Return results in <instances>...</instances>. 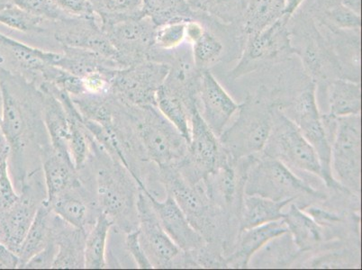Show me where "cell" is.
<instances>
[{
    "label": "cell",
    "instance_id": "52",
    "mask_svg": "<svg viewBox=\"0 0 362 270\" xmlns=\"http://www.w3.org/2000/svg\"><path fill=\"white\" fill-rule=\"evenodd\" d=\"M13 5L12 0H0V9L6 8V6Z\"/></svg>",
    "mask_w": 362,
    "mask_h": 270
},
{
    "label": "cell",
    "instance_id": "47",
    "mask_svg": "<svg viewBox=\"0 0 362 270\" xmlns=\"http://www.w3.org/2000/svg\"><path fill=\"white\" fill-rule=\"evenodd\" d=\"M205 29L202 25L194 20H189L186 23V40L189 44H194L197 39L202 35Z\"/></svg>",
    "mask_w": 362,
    "mask_h": 270
},
{
    "label": "cell",
    "instance_id": "16",
    "mask_svg": "<svg viewBox=\"0 0 362 270\" xmlns=\"http://www.w3.org/2000/svg\"><path fill=\"white\" fill-rule=\"evenodd\" d=\"M61 52L40 50L0 33V72L19 76L25 81L41 84L49 65H55Z\"/></svg>",
    "mask_w": 362,
    "mask_h": 270
},
{
    "label": "cell",
    "instance_id": "17",
    "mask_svg": "<svg viewBox=\"0 0 362 270\" xmlns=\"http://www.w3.org/2000/svg\"><path fill=\"white\" fill-rule=\"evenodd\" d=\"M288 20L283 16L258 34L250 36L245 55L230 76L233 78L242 77L266 62L274 60L279 55L291 51V41L286 28Z\"/></svg>",
    "mask_w": 362,
    "mask_h": 270
},
{
    "label": "cell",
    "instance_id": "33",
    "mask_svg": "<svg viewBox=\"0 0 362 270\" xmlns=\"http://www.w3.org/2000/svg\"><path fill=\"white\" fill-rule=\"evenodd\" d=\"M195 14L187 0H143V16L161 26L193 20Z\"/></svg>",
    "mask_w": 362,
    "mask_h": 270
},
{
    "label": "cell",
    "instance_id": "4",
    "mask_svg": "<svg viewBox=\"0 0 362 270\" xmlns=\"http://www.w3.org/2000/svg\"><path fill=\"white\" fill-rule=\"evenodd\" d=\"M128 111L137 140L149 163L158 168L177 166L185 158L189 143L157 107L128 105Z\"/></svg>",
    "mask_w": 362,
    "mask_h": 270
},
{
    "label": "cell",
    "instance_id": "26",
    "mask_svg": "<svg viewBox=\"0 0 362 270\" xmlns=\"http://www.w3.org/2000/svg\"><path fill=\"white\" fill-rule=\"evenodd\" d=\"M294 203L288 199L273 201L259 196H243L239 216V232L284 218L283 209Z\"/></svg>",
    "mask_w": 362,
    "mask_h": 270
},
{
    "label": "cell",
    "instance_id": "39",
    "mask_svg": "<svg viewBox=\"0 0 362 270\" xmlns=\"http://www.w3.org/2000/svg\"><path fill=\"white\" fill-rule=\"evenodd\" d=\"M187 22L170 23L158 26L156 33V48L163 52H171L182 45L186 40Z\"/></svg>",
    "mask_w": 362,
    "mask_h": 270
},
{
    "label": "cell",
    "instance_id": "21",
    "mask_svg": "<svg viewBox=\"0 0 362 270\" xmlns=\"http://www.w3.org/2000/svg\"><path fill=\"white\" fill-rule=\"evenodd\" d=\"M199 98L202 103L200 114L204 121L219 137L242 104H237L233 100L209 69L202 71Z\"/></svg>",
    "mask_w": 362,
    "mask_h": 270
},
{
    "label": "cell",
    "instance_id": "6",
    "mask_svg": "<svg viewBox=\"0 0 362 270\" xmlns=\"http://www.w3.org/2000/svg\"><path fill=\"white\" fill-rule=\"evenodd\" d=\"M273 108L259 98H247L235 123L219 135L221 149L235 160L262 153L271 134Z\"/></svg>",
    "mask_w": 362,
    "mask_h": 270
},
{
    "label": "cell",
    "instance_id": "10",
    "mask_svg": "<svg viewBox=\"0 0 362 270\" xmlns=\"http://www.w3.org/2000/svg\"><path fill=\"white\" fill-rule=\"evenodd\" d=\"M169 65L146 61L115 71L110 93L132 107H156L158 90L165 81Z\"/></svg>",
    "mask_w": 362,
    "mask_h": 270
},
{
    "label": "cell",
    "instance_id": "1",
    "mask_svg": "<svg viewBox=\"0 0 362 270\" xmlns=\"http://www.w3.org/2000/svg\"><path fill=\"white\" fill-rule=\"evenodd\" d=\"M0 84L4 98L0 129L9 147V170L21 189L52 151L42 117L45 95L34 83L6 72H0Z\"/></svg>",
    "mask_w": 362,
    "mask_h": 270
},
{
    "label": "cell",
    "instance_id": "44",
    "mask_svg": "<svg viewBox=\"0 0 362 270\" xmlns=\"http://www.w3.org/2000/svg\"><path fill=\"white\" fill-rule=\"evenodd\" d=\"M126 235L127 249L132 258L134 259V262H136L137 268L143 269H153V265L151 264L149 259L147 258L146 252H144L143 247L141 245L138 229L132 230Z\"/></svg>",
    "mask_w": 362,
    "mask_h": 270
},
{
    "label": "cell",
    "instance_id": "18",
    "mask_svg": "<svg viewBox=\"0 0 362 270\" xmlns=\"http://www.w3.org/2000/svg\"><path fill=\"white\" fill-rule=\"evenodd\" d=\"M54 24V38L62 47L84 49L118 64L116 49L97 22V18H71Z\"/></svg>",
    "mask_w": 362,
    "mask_h": 270
},
{
    "label": "cell",
    "instance_id": "34",
    "mask_svg": "<svg viewBox=\"0 0 362 270\" xmlns=\"http://www.w3.org/2000/svg\"><path fill=\"white\" fill-rule=\"evenodd\" d=\"M100 25L143 18V0H88Z\"/></svg>",
    "mask_w": 362,
    "mask_h": 270
},
{
    "label": "cell",
    "instance_id": "8",
    "mask_svg": "<svg viewBox=\"0 0 362 270\" xmlns=\"http://www.w3.org/2000/svg\"><path fill=\"white\" fill-rule=\"evenodd\" d=\"M262 153L281 160L289 169L305 171L322 179L317 154L297 124L279 108H273L272 128Z\"/></svg>",
    "mask_w": 362,
    "mask_h": 270
},
{
    "label": "cell",
    "instance_id": "25",
    "mask_svg": "<svg viewBox=\"0 0 362 270\" xmlns=\"http://www.w3.org/2000/svg\"><path fill=\"white\" fill-rule=\"evenodd\" d=\"M42 170L47 201L61 195L66 191L78 189L84 185L78 170L74 164L52 151L42 160Z\"/></svg>",
    "mask_w": 362,
    "mask_h": 270
},
{
    "label": "cell",
    "instance_id": "42",
    "mask_svg": "<svg viewBox=\"0 0 362 270\" xmlns=\"http://www.w3.org/2000/svg\"><path fill=\"white\" fill-rule=\"evenodd\" d=\"M332 23L337 25L339 28L344 29H360L361 25V18L360 15L355 14L354 12L345 8L344 5L339 4L332 6L328 13Z\"/></svg>",
    "mask_w": 362,
    "mask_h": 270
},
{
    "label": "cell",
    "instance_id": "13",
    "mask_svg": "<svg viewBox=\"0 0 362 270\" xmlns=\"http://www.w3.org/2000/svg\"><path fill=\"white\" fill-rule=\"evenodd\" d=\"M101 28L117 52L121 69L153 60L157 26L150 18H127Z\"/></svg>",
    "mask_w": 362,
    "mask_h": 270
},
{
    "label": "cell",
    "instance_id": "43",
    "mask_svg": "<svg viewBox=\"0 0 362 270\" xmlns=\"http://www.w3.org/2000/svg\"><path fill=\"white\" fill-rule=\"evenodd\" d=\"M61 11L75 18H97L88 0H52Z\"/></svg>",
    "mask_w": 362,
    "mask_h": 270
},
{
    "label": "cell",
    "instance_id": "41",
    "mask_svg": "<svg viewBox=\"0 0 362 270\" xmlns=\"http://www.w3.org/2000/svg\"><path fill=\"white\" fill-rule=\"evenodd\" d=\"M21 193L13 182L8 159L0 163V213L11 209L18 202Z\"/></svg>",
    "mask_w": 362,
    "mask_h": 270
},
{
    "label": "cell",
    "instance_id": "32",
    "mask_svg": "<svg viewBox=\"0 0 362 270\" xmlns=\"http://www.w3.org/2000/svg\"><path fill=\"white\" fill-rule=\"evenodd\" d=\"M285 0H247L243 20L250 36L258 34L284 16Z\"/></svg>",
    "mask_w": 362,
    "mask_h": 270
},
{
    "label": "cell",
    "instance_id": "51",
    "mask_svg": "<svg viewBox=\"0 0 362 270\" xmlns=\"http://www.w3.org/2000/svg\"><path fill=\"white\" fill-rule=\"evenodd\" d=\"M3 108H4V98H3V91L1 84H0V125H1L3 117ZM1 130V129H0Z\"/></svg>",
    "mask_w": 362,
    "mask_h": 270
},
{
    "label": "cell",
    "instance_id": "22",
    "mask_svg": "<svg viewBox=\"0 0 362 270\" xmlns=\"http://www.w3.org/2000/svg\"><path fill=\"white\" fill-rule=\"evenodd\" d=\"M87 232L62 220L54 213L52 237L57 246L52 269H85V242Z\"/></svg>",
    "mask_w": 362,
    "mask_h": 270
},
{
    "label": "cell",
    "instance_id": "2",
    "mask_svg": "<svg viewBox=\"0 0 362 270\" xmlns=\"http://www.w3.org/2000/svg\"><path fill=\"white\" fill-rule=\"evenodd\" d=\"M90 183L101 213L124 233L138 228L140 187L133 174L114 160L92 136V155L87 165Z\"/></svg>",
    "mask_w": 362,
    "mask_h": 270
},
{
    "label": "cell",
    "instance_id": "24",
    "mask_svg": "<svg viewBox=\"0 0 362 270\" xmlns=\"http://www.w3.org/2000/svg\"><path fill=\"white\" fill-rule=\"evenodd\" d=\"M42 93L45 95L42 117H44L46 131L50 138L52 151L72 163L69 154L72 118L54 95L47 92H42Z\"/></svg>",
    "mask_w": 362,
    "mask_h": 270
},
{
    "label": "cell",
    "instance_id": "36",
    "mask_svg": "<svg viewBox=\"0 0 362 270\" xmlns=\"http://www.w3.org/2000/svg\"><path fill=\"white\" fill-rule=\"evenodd\" d=\"M194 9H199L221 18L223 21L233 22L239 16L245 14L247 0H187Z\"/></svg>",
    "mask_w": 362,
    "mask_h": 270
},
{
    "label": "cell",
    "instance_id": "28",
    "mask_svg": "<svg viewBox=\"0 0 362 270\" xmlns=\"http://www.w3.org/2000/svg\"><path fill=\"white\" fill-rule=\"evenodd\" d=\"M55 66L81 78L95 72L120 70L116 62L102 57L95 52L71 47H62L60 58Z\"/></svg>",
    "mask_w": 362,
    "mask_h": 270
},
{
    "label": "cell",
    "instance_id": "40",
    "mask_svg": "<svg viewBox=\"0 0 362 270\" xmlns=\"http://www.w3.org/2000/svg\"><path fill=\"white\" fill-rule=\"evenodd\" d=\"M13 4L24 11L52 23L75 18L61 11L52 0H12Z\"/></svg>",
    "mask_w": 362,
    "mask_h": 270
},
{
    "label": "cell",
    "instance_id": "15",
    "mask_svg": "<svg viewBox=\"0 0 362 270\" xmlns=\"http://www.w3.org/2000/svg\"><path fill=\"white\" fill-rule=\"evenodd\" d=\"M138 232L141 247L153 269H173L182 252L161 226L146 194L140 190L137 203Z\"/></svg>",
    "mask_w": 362,
    "mask_h": 270
},
{
    "label": "cell",
    "instance_id": "31",
    "mask_svg": "<svg viewBox=\"0 0 362 270\" xmlns=\"http://www.w3.org/2000/svg\"><path fill=\"white\" fill-rule=\"evenodd\" d=\"M113 226V221L106 213H100L96 222L88 230L85 242V269L108 268L106 258L107 242Z\"/></svg>",
    "mask_w": 362,
    "mask_h": 270
},
{
    "label": "cell",
    "instance_id": "38",
    "mask_svg": "<svg viewBox=\"0 0 362 270\" xmlns=\"http://www.w3.org/2000/svg\"><path fill=\"white\" fill-rule=\"evenodd\" d=\"M194 61L199 71L206 70L219 60L223 54L222 42L209 31H204L192 44Z\"/></svg>",
    "mask_w": 362,
    "mask_h": 270
},
{
    "label": "cell",
    "instance_id": "3",
    "mask_svg": "<svg viewBox=\"0 0 362 270\" xmlns=\"http://www.w3.org/2000/svg\"><path fill=\"white\" fill-rule=\"evenodd\" d=\"M158 174L166 193L173 197L190 225L207 242L217 243L226 236L231 220L213 205L203 180L187 182L176 166L158 168Z\"/></svg>",
    "mask_w": 362,
    "mask_h": 270
},
{
    "label": "cell",
    "instance_id": "11",
    "mask_svg": "<svg viewBox=\"0 0 362 270\" xmlns=\"http://www.w3.org/2000/svg\"><path fill=\"white\" fill-rule=\"evenodd\" d=\"M252 157L235 160L221 149L215 170L203 180L207 196L230 220L236 217L239 221L247 170Z\"/></svg>",
    "mask_w": 362,
    "mask_h": 270
},
{
    "label": "cell",
    "instance_id": "46",
    "mask_svg": "<svg viewBox=\"0 0 362 270\" xmlns=\"http://www.w3.org/2000/svg\"><path fill=\"white\" fill-rule=\"evenodd\" d=\"M18 257L0 242V269H18Z\"/></svg>",
    "mask_w": 362,
    "mask_h": 270
},
{
    "label": "cell",
    "instance_id": "7",
    "mask_svg": "<svg viewBox=\"0 0 362 270\" xmlns=\"http://www.w3.org/2000/svg\"><path fill=\"white\" fill-rule=\"evenodd\" d=\"M332 177L346 192L361 193V117L337 118L331 141Z\"/></svg>",
    "mask_w": 362,
    "mask_h": 270
},
{
    "label": "cell",
    "instance_id": "20",
    "mask_svg": "<svg viewBox=\"0 0 362 270\" xmlns=\"http://www.w3.org/2000/svg\"><path fill=\"white\" fill-rule=\"evenodd\" d=\"M156 211L161 226L170 238L184 252H192L207 245L206 240L190 225L185 215L173 197L167 194L160 200L144 191Z\"/></svg>",
    "mask_w": 362,
    "mask_h": 270
},
{
    "label": "cell",
    "instance_id": "35",
    "mask_svg": "<svg viewBox=\"0 0 362 270\" xmlns=\"http://www.w3.org/2000/svg\"><path fill=\"white\" fill-rule=\"evenodd\" d=\"M156 107L189 143L192 131L190 111L185 103L180 98L167 92L161 86L157 93Z\"/></svg>",
    "mask_w": 362,
    "mask_h": 270
},
{
    "label": "cell",
    "instance_id": "45",
    "mask_svg": "<svg viewBox=\"0 0 362 270\" xmlns=\"http://www.w3.org/2000/svg\"><path fill=\"white\" fill-rule=\"evenodd\" d=\"M56 255L57 246L52 237L45 248L29 259L23 269H52Z\"/></svg>",
    "mask_w": 362,
    "mask_h": 270
},
{
    "label": "cell",
    "instance_id": "49",
    "mask_svg": "<svg viewBox=\"0 0 362 270\" xmlns=\"http://www.w3.org/2000/svg\"><path fill=\"white\" fill-rule=\"evenodd\" d=\"M341 3L355 14L361 15V0H341Z\"/></svg>",
    "mask_w": 362,
    "mask_h": 270
},
{
    "label": "cell",
    "instance_id": "12",
    "mask_svg": "<svg viewBox=\"0 0 362 270\" xmlns=\"http://www.w3.org/2000/svg\"><path fill=\"white\" fill-rule=\"evenodd\" d=\"M303 136L307 139L317 154L322 169V180L331 189L344 191L332 177L331 168V141L322 124V115L318 110L315 97V84L311 82L296 98L293 107V118Z\"/></svg>",
    "mask_w": 362,
    "mask_h": 270
},
{
    "label": "cell",
    "instance_id": "19",
    "mask_svg": "<svg viewBox=\"0 0 362 270\" xmlns=\"http://www.w3.org/2000/svg\"><path fill=\"white\" fill-rule=\"evenodd\" d=\"M166 64L169 71L163 82V88L169 93L176 95L185 103L189 111L199 107L202 71L194 61L192 49L180 45L168 54Z\"/></svg>",
    "mask_w": 362,
    "mask_h": 270
},
{
    "label": "cell",
    "instance_id": "48",
    "mask_svg": "<svg viewBox=\"0 0 362 270\" xmlns=\"http://www.w3.org/2000/svg\"><path fill=\"white\" fill-rule=\"evenodd\" d=\"M304 0H285L284 16L289 19Z\"/></svg>",
    "mask_w": 362,
    "mask_h": 270
},
{
    "label": "cell",
    "instance_id": "30",
    "mask_svg": "<svg viewBox=\"0 0 362 270\" xmlns=\"http://www.w3.org/2000/svg\"><path fill=\"white\" fill-rule=\"evenodd\" d=\"M329 113L339 118L361 115V85L344 78L332 81L329 92Z\"/></svg>",
    "mask_w": 362,
    "mask_h": 270
},
{
    "label": "cell",
    "instance_id": "5",
    "mask_svg": "<svg viewBox=\"0 0 362 270\" xmlns=\"http://www.w3.org/2000/svg\"><path fill=\"white\" fill-rule=\"evenodd\" d=\"M245 195L273 201L325 200L327 196L295 175L281 160L265 155L252 157L247 170Z\"/></svg>",
    "mask_w": 362,
    "mask_h": 270
},
{
    "label": "cell",
    "instance_id": "9",
    "mask_svg": "<svg viewBox=\"0 0 362 270\" xmlns=\"http://www.w3.org/2000/svg\"><path fill=\"white\" fill-rule=\"evenodd\" d=\"M21 197L11 209L0 213V242L18 255L42 201L47 199L42 170L23 181Z\"/></svg>",
    "mask_w": 362,
    "mask_h": 270
},
{
    "label": "cell",
    "instance_id": "27",
    "mask_svg": "<svg viewBox=\"0 0 362 270\" xmlns=\"http://www.w3.org/2000/svg\"><path fill=\"white\" fill-rule=\"evenodd\" d=\"M52 217H54V212L46 199L39 206L28 235L19 250L18 269L24 268L25 263L44 250L50 242Z\"/></svg>",
    "mask_w": 362,
    "mask_h": 270
},
{
    "label": "cell",
    "instance_id": "23",
    "mask_svg": "<svg viewBox=\"0 0 362 270\" xmlns=\"http://www.w3.org/2000/svg\"><path fill=\"white\" fill-rule=\"evenodd\" d=\"M287 233L288 226L283 219L238 233L231 254L225 258L226 268H248L252 257L259 250L264 248L273 239Z\"/></svg>",
    "mask_w": 362,
    "mask_h": 270
},
{
    "label": "cell",
    "instance_id": "14",
    "mask_svg": "<svg viewBox=\"0 0 362 270\" xmlns=\"http://www.w3.org/2000/svg\"><path fill=\"white\" fill-rule=\"evenodd\" d=\"M190 128L186 156L176 168L187 182L196 184L215 170L221 148L218 137L204 121L197 105L190 112Z\"/></svg>",
    "mask_w": 362,
    "mask_h": 270
},
{
    "label": "cell",
    "instance_id": "29",
    "mask_svg": "<svg viewBox=\"0 0 362 270\" xmlns=\"http://www.w3.org/2000/svg\"><path fill=\"white\" fill-rule=\"evenodd\" d=\"M283 220L285 221L289 235L299 252H308L320 245L322 240L321 227L296 204H291V207L285 213Z\"/></svg>",
    "mask_w": 362,
    "mask_h": 270
},
{
    "label": "cell",
    "instance_id": "50",
    "mask_svg": "<svg viewBox=\"0 0 362 270\" xmlns=\"http://www.w3.org/2000/svg\"><path fill=\"white\" fill-rule=\"evenodd\" d=\"M9 157V147L5 140L4 135L0 134V163L2 160L8 159Z\"/></svg>",
    "mask_w": 362,
    "mask_h": 270
},
{
    "label": "cell",
    "instance_id": "37",
    "mask_svg": "<svg viewBox=\"0 0 362 270\" xmlns=\"http://www.w3.org/2000/svg\"><path fill=\"white\" fill-rule=\"evenodd\" d=\"M45 20L13 4L0 9V24L22 33L45 32L42 24Z\"/></svg>",
    "mask_w": 362,
    "mask_h": 270
}]
</instances>
